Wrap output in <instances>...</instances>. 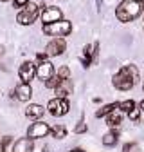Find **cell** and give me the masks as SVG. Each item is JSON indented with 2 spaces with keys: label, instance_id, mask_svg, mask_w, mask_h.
Here are the masks:
<instances>
[{
  "label": "cell",
  "instance_id": "cell-22",
  "mask_svg": "<svg viewBox=\"0 0 144 152\" xmlns=\"http://www.w3.org/2000/svg\"><path fill=\"white\" fill-rule=\"evenodd\" d=\"M122 152H140V150H139L137 143H126L124 148H122Z\"/></svg>",
  "mask_w": 144,
  "mask_h": 152
},
{
  "label": "cell",
  "instance_id": "cell-6",
  "mask_svg": "<svg viewBox=\"0 0 144 152\" xmlns=\"http://www.w3.org/2000/svg\"><path fill=\"white\" fill-rule=\"evenodd\" d=\"M49 132H50V127H49L47 123H43V121H36V123H32V125L29 127V130H27V138H31V140L45 138Z\"/></svg>",
  "mask_w": 144,
  "mask_h": 152
},
{
  "label": "cell",
  "instance_id": "cell-7",
  "mask_svg": "<svg viewBox=\"0 0 144 152\" xmlns=\"http://www.w3.org/2000/svg\"><path fill=\"white\" fill-rule=\"evenodd\" d=\"M65 47H67V44H65V40H63L61 36H60V38H54V40H50V42L47 44L45 54H47V56H60V54H63Z\"/></svg>",
  "mask_w": 144,
  "mask_h": 152
},
{
  "label": "cell",
  "instance_id": "cell-28",
  "mask_svg": "<svg viewBox=\"0 0 144 152\" xmlns=\"http://www.w3.org/2000/svg\"><path fill=\"white\" fill-rule=\"evenodd\" d=\"M4 148H6V143H4V141H0V152H4Z\"/></svg>",
  "mask_w": 144,
  "mask_h": 152
},
{
  "label": "cell",
  "instance_id": "cell-23",
  "mask_svg": "<svg viewBox=\"0 0 144 152\" xmlns=\"http://www.w3.org/2000/svg\"><path fill=\"white\" fill-rule=\"evenodd\" d=\"M58 83H60V78H58V76H56V74H54V76H52V78H49V80L45 82V85H47L49 89H54V87H56Z\"/></svg>",
  "mask_w": 144,
  "mask_h": 152
},
{
  "label": "cell",
  "instance_id": "cell-1",
  "mask_svg": "<svg viewBox=\"0 0 144 152\" xmlns=\"http://www.w3.org/2000/svg\"><path fill=\"white\" fill-rule=\"evenodd\" d=\"M114 87L119 91H130L139 82V71L135 65H124L115 76H114Z\"/></svg>",
  "mask_w": 144,
  "mask_h": 152
},
{
  "label": "cell",
  "instance_id": "cell-31",
  "mask_svg": "<svg viewBox=\"0 0 144 152\" xmlns=\"http://www.w3.org/2000/svg\"><path fill=\"white\" fill-rule=\"evenodd\" d=\"M2 53H4V47H2V45H0V54H2Z\"/></svg>",
  "mask_w": 144,
  "mask_h": 152
},
{
  "label": "cell",
  "instance_id": "cell-32",
  "mask_svg": "<svg viewBox=\"0 0 144 152\" xmlns=\"http://www.w3.org/2000/svg\"><path fill=\"white\" fill-rule=\"evenodd\" d=\"M0 2H7V0H0Z\"/></svg>",
  "mask_w": 144,
  "mask_h": 152
},
{
  "label": "cell",
  "instance_id": "cell-16",
  "mask_svg": "<svg viewBox=\"0 0 144 152\" xmlns=\"http://www.w3.org/2000/svg\"><path fill=\"white\" fill-rule=\"evenodd\" d=\"M117 140H119V134H117L115 130H110V132H106V134H104L103 145H106V147H114V145L117 143Z\"/></svg>",
  "mask_w": 144,
  "mask_h": 152
},
{
  "label": "cell",
  "instance_id": "cell-20",
  "mask_svg": "<svg viewBox=\"0 0 144 152\" xmlns=\"http://www.w3.org/2000/svg\"><path fill=\"white\" fill-rule=\"evenodd\" d=\"M117 107H119V109H121L122 112H130V110H132V109L135 107V102H133V100H126V102L119 103Z\"/></svg>",
  "mask_w": 144,
  "mask_h": 152
},
{
  "label": "cell",
  "instance_id": "cell-30",
  "mask_svg": "<svg viewBox=\"0 0 144 152\" xmlns=\"http://www.w3.org/2000/svg\"><path fill=\"white\" fill-rule=\"evenodd\" d=\"M70 152H83V150H79V148H76V150H70Z\"/></svg>",
  "mask_w": 144,
  "mask_h": 152
},
{
  "label": "cell",
  "instance_id": "cell-15",
  "mask_svg": "<svg viewBox=\"0 0 144 152\" xmlns=\"http://www.w3.org/2000/svg\"><path fill=\"white\" fill-rule=\"evenodd\" d=\"M43 112H45V109H43L42 105L32 103V105H29V107H27L25 116H27V118H32V120H40V118L43 116Z\"/></svg>",
  "mask_w": 144,
  "mask_h": 152
},
{
  "label": "cell",
  "instance_id": "cell-26",
  "mask_svg": "<svg viewBox=\"0 0 144 152\" xmlns=\"http://www.w3.org/2000/svg\"><path fill=\"white\" fill-rule=\"evenodd\" d=\"M31 2V0H14V6L16 7H24V6H27Z\"/></svg>",
  "mask_w": 144,
  "mask_h": 152
},
{
  "label": "cell",
  "instance_id": "cell-24",
  "mask_svg": "<svg viewBox=\"0 0 144 152\" xmlns=\"http://www.w3.org/2000/svg\"><path fill=\"white\" fill-rule=\"evenodd\" d=\"M74 132H76V134H81V132H86V123H83V121H81V123H79V125L74 129Z\"/></svg>",
  "mask_w": 144,
  "mask_h": 152
},
{
  "label": "cell",
  "instance_id": "cell-2",
  "mask_svg": "<svg viewBox=\"0 0 144 152\" xmlns=\"http://www.w3.org/2000/svg\"><path fill=\"white\" fill-rule=\"evenodd\" d=\"M142 13V2L139 0H122L115 9V16L119 22H132Z\"/></svg>",
  "mask_w": 144,
  "mask_h": 152
},
{
  "label": "cell",
  "instance_id": "cell-14",
  "mask_svg": "<svg viewBox=\"0 0 144 152\" xmlns=\"http://www.w3.org/2000/svg\"><path fill=\"white\" fill-rule=\"evenodd\" d=\"M11 152H32V140L31 138H22L14 141Z\"/></svg>",
  "mask_w": 144,
  "mask_h": 152
},
{
  "label": "cell",
  "instance_id": "cell-11",
  "mask_svg": "<svg viewBox=\"0 0 144 152\" xmlns=\"http://www.w3.org/2000/svg\"><path fill=\"white\" fill-rule=\"evenodd\" d=\"M13 96H14L16 100H20V102H29L31 96H32V89H31L29 83H20V85L14 87Z\"/></svg>",
  "mask_w": 144,
  "mask_h": 152
},
{
  "label": "cell",
  "instance_id": "cell-19",
  "mask_svg": "<svg viewBox=\"0 0 144 152\" xmlns=\"http://www.w3.org/2000/svg\"><path fill=\"white\" fill-rule=\"evenodd\" d=\"M50 132H52V136H54V138H58V140H61V138H65V136H67V130H65V127H63V125H56V127H52V129H50Z\"/></svg>",
  "mask_w": 144,
  "mask_h": 152
},
{
  "label": "cell",
  "instance_id": "cell-21",
  "mask_svg": "<svg viewBox=\"0 0 144 152\" xmlns=\"http://www.w3.org/2000/svg\"><path fill=\"white\" fill-rule=\"evenodd\" d=\"M56 76L60 80H65V78H70V71H68V67L67 65H63V67H60L58 69V72H56Z\"/></svg>",
  "mask_w": 144,
  "mask_h": 152
},
{
  "label": "cell",
  "instance_id": "cell-17",
  "mask_svg": "<svg viewBox=\"0 0 144 152\" xmlns=\"http://www.w3.org/2000/svg\"><path fill=\"white\" fill-rule=\"evenodd\" d=\"M117 109V103H108V105H104L103 109H99L97 112H96V118H104V116H108L110 112H114Z\"/></svg>",
  "mask_w": 144,
  "mask_h": 152
},
{
  "label": "cell",
  "instance_id": "cell-5",
  "mask_svg": "<svg viewBox=\"0 0 144 152\" xmlns=\"http://www.w3.org/2000/svg\"><path fill=\"white\" fill-rule=\"evenodd\" d=\"M47 109H49V112L52 114V116L60 118V116H65V114L68 112L70 105H68V102H67L65 98H54V100L49 102Z\"/></svg>",
  "mask_w": 144,
  "mask_h": 152
},
{
  "label": "cell",
  "instance_id": "cell-9",
  "mask_svg": "<svg viewBox=\"0 0 144 152\" xmlns=\"http://www.w3.org/2000/svg\"><path fill=\"white\" fill-rule=\"evenodd\" d=\"M54 74H56V72H54V65L50 62H47V60L40 62V65L36 67V76H38L42 82H47L49 78H52Z\"/></svg>",
  "mask_w": 144,
  "mask_h": 152
},
{
  "label": "cell",
  "instance_id": "cell-13",
  "mask_svg": "<svg viewBox=\"0 0 144 152\" xmlns=\"http://www.w3.org/2000/svg\"><path fill=\"white\" fill-rule=\"evenodd\" d=\"M85 58H83V65L85 67H90V64L97 60V51H99V44L94 42L92 45H86L85 49Z\"/></svg>",
  "mask_w": 144,
  "mask_h": 152
},
{
  "label": "cell",
  "instance_id": "cell-3",
  "mask_svg": "<svg viewBox=\"0 0 144 152\" xmlns=\"http://www.w3.org/2000/svg\"><path fill=\"white\" fill-rule=\"evenodd\" d=\"M43 33L49 36H67L68 33H72V24L68 20H58V22L43 24Z\"/></svg>",
  "mask_w": 144,
  "mask_h": 152
},
{
  "label": "cell",
  "instance_id": "cell-33",
  "mask_svg": "<svg viewBox=\"0 0 144 152\" xmlns=\"http://www.w3.org/2000/svg\"><path fill=\"white\" fill-rule=\"evenodd\" d=\"M139 2H144V0H139Z\"/></svg>",
  "mask_w": 144,
  "mask_h": 152
},
{
  "label": "cell",
  "instance_id": "cell-8",
  "mask_svg": "<svg viewBox=\"0 0 144 152\" xmlns=\"http://www.w3.org/2000/svg\"><path fill=\"white\" fill-rule=\"evenodd\" d=\"M18 76H20L22 83H31V80L36 76V67L31 62H24L18 69Z\"/></svg>",
  "mask_w": 144,
  "mask_h": 152
},
{
  "label": "cell",
  "instance_id": "cell-25",
  "mask_svg": "<svg viewBox=\"0 0 144 152\" xmlns=\"http://www.w3.org/2000/svg\"><path fill=\"white\" fill-rule=\"evenodd\" d=\"M128 114H130V120H139V109H135V107H133Z\"/></svg>",
  "mask_w": 144,
  "mask_h": 152
},
{
  "label": "cell",
  "instance_id": "cell-10",
  "mask_svg": "<svg viewBox=\"0 0 144 152\" xmlns=\"http://www.w3.org/2000/svg\"><path fill=\"white\" fill-rule=\"evenodd\" d=\"M42 22L43 24H50V22H58V20H61V9L60 7H54V6H50V7H45L43 11H42Z\"/></svg>",
  "mask_w": 144,
  "mask_h": 152
},
{
  "label": "cell",
  "instance_id": "cell-4",
  "mask_svg": "<svg viewBox=\"0 0 144 152\" xmlns=\"http://www.w3.org/2000/svg\"><path fill=\"white\" fill-rule=\"evenodd\" d=\"M38 15H40V7L36 4H32V2H29L27 6H24V9L20 13H18L16 20H18V24H22V26H31L36 18H38Z\"/></svg>",
  "mask_w": 144,
  "mask_h": 152
},
{
  "label": "cell",
  "instance_id": "cell-29",
  "mask_svg": "<svg viewBox=\"0 0 144 152\" xmlns=\"http://www.w3.org/2000/svg\"><path fill=\"white\" fill-rule=\"evenodd\" d=\"M140 109H142V110H144V100H142V102H140Z\"/></svg>",
  "mask_w": 144,
  "mask_h": 152
},
{
  "label": "cell",
  "instance_id": "cell-18",
  "mask_svg": "<svg viewBox=\"0 0 144 152\" xmlns=\"http://www.w3.org/2000/svg\"><path fill=\"white\" fill-rule=\"evenodd\" d=\"M121 121H122V116H121V114H115V110L110 112V114H108V118H106V123L110 125V127H119Z\"/></svg>",
  "mask_w": 144,
  "mask_h": 152
},
{
  "label": "cell",
  "instance_id": "cell-12",
  "mask_svg": "<svg viewBox=\"0 0 144 152\" xmlns=\"http://www.w3.org/2000/svg\"><path fill=\"white\" fill-rule=\"evenodd\" d=\"M72 80L70 78H65V80H60V83L54 87V91H56V98H67L72 94Z\"/></svg>",
  "mask_w": 144,
  "mask_h": 152
},
{
  "label": "cell",
  "instance_id": "cell-27",
  "mask_svg": "<svg viewBox=\"0 0 144 152\" xmlns=\"http://www.w3.org/2000/svg\"><path fill=\"white\" fill-rule=\"evenodd\" d=\"M38 60H40V62L47 60V54H45V53H38Z\"/></svg>",
  "mask_w": 144,
  "mask_h": 152
}]
</instances>
